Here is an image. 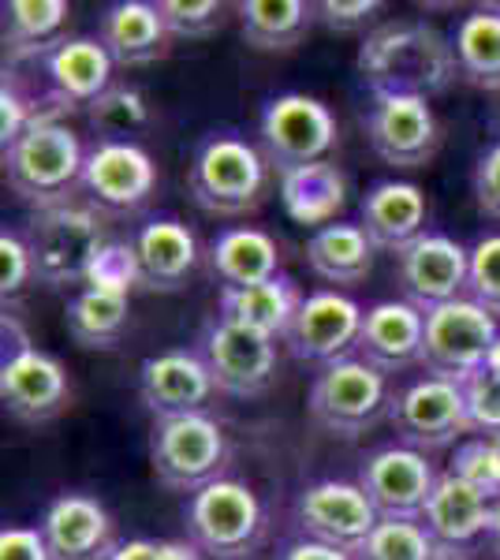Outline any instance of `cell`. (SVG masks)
Returning a JSON list of instances; mask_svg holds the SVG:
<instances>
[{
	"instance_id": "obj_20",
	"label": "cell",
	"mask_w": 500,
	"mask_h": 560,
	"mask_svg": "<svg viewBox=\"0 0 500 560\" xmlns=\"http://www.w3.org/2000/svg\"><path fill=\"white\" fill-rule=\"evenodd\" d=\"M38 527L53 560H108L120 546L113 516L90 493H60L45 509Z\"/></svg>"
},
{
	"instance_id": "obj_17",
	"label": "cell",
	"mask_w": 500,
	"mask_h": 560,
	"mask_svg": "<svg viewBox=\"0 0 500 560\" xmlns=\"http://www.w3.org/2000/svg\"><path fill=\"white\" fill-rule=\"evenodd\" d=\"M94 210L135 213L153 198L158 165L139 142H94L83 161V184Z\"/></svg>"
},
{
	"instance_id": "obj_14",
	"label": "cell",
	"mask_w": 500,
	"mask_h": 560,
	"mask_svg": "<svg viewBox=\"0 0 500 560\" xmlns=\"http://www.w3.org/2000/svg\"><path fill=\"white\" fill-rule=\"evenodd\" d=\"M362 124L370 150L393 168H426L441 147L438 113L426 97L377 94L370 97Z\"/></svg>"
},
{
	"instance_id": "obj_42",
	"label": "cell",
	"mask_w": 500,
	"mask_h": 560,
	"mask_svg": "<svg viewBox=\"0 0 500 560\" xmlns=\"http://www.w3.org/2000/svg\"><path fill=\"white\" fill-rule=\"evenodd\" d=\"M38 120H45L42 105H34V97L23 94L12 71H4V83H0V147L8 150L12 142H20L26 128Z\"/></svg>"
},
{
	"instance_id": "obj_43",
	"label": "cell",
	"mask_w": 500,
	"mask_h": 560,
	"mask_svg": "<svg viewBox=\"0 0 500 560\" xmlns=\"http://www.w3.org/2000/svg\"><path fill=\"white\" fill-rule=\"evenodd\" d=\"M38 280V269H34V255L26 247L23 232H0V292L4 300H20L26 288Z\"/></svg>"
},
{
	"instance_id": "obj_5",
	"label": "cell",
	"mask_w": 500,
	"mask_h": 560,
	"mask_svg": "<svg viewBox=\"0 0 500 560\" xmlns=\"http://www.w3.org/2000/svg\"><path fill=\"white\" fill-rule=\"evenodd\" d=\"M306 411H311L314 427H322L333 438H362L393 411L388 374H381L359 355H344L336 363L317 366L311 393H306Z\"/></svg>"
},
{
	"instance_id": "obj_4",
	"label": "cell",
	"mask_w": 500,
	"mask_h": 560,
	"mask_svg": "<svg viewBox=\"0 0 500 560\" xmlns=\"http://www.w3.org/2000/svg\"><path fill=\"white\" fill-rule=\"evenodd\" d=\"M23 236L34 255L38 284L45 288H83L108 243L102 213L86 202H60L49 210H34Z\"/></svg>"
},
{
	"instance_id": "obj_26",
	"label": "cell",
	"mask_w": 500,
	"mask_h": 560,
	"mask_svg": "<svg viewBox=\"0 0 500 560\" xmlns=\"http://www.w3.org/2000/svg\"><path fill=\"white\" fill-rule=\"evenodd\" d=\"M303 288L288 273L251 288H221L217 292V314L235 325H247L254 332H266L272 340H284L292 329L299 306H303Z\"/></svg>"
},
{
	"instance_id": "obj_47",
	"label": "cell",
	"mask_w": 500,
	"mask_h": 560,
	"mask_svg": "<svg viewBox=\"0 0 500 560\" xmlns=\"http://www.w3.org/2000/svg\"><path fill=\"white\" fill-rule=\"evenodd\" d=\"M272 560H354V557L344 553V549L322 546V541H311V538H288V541H280Z\"/></svg>"
},
{
	"instance_id": "obj_19",
	"label": "cell",
	"mask_w": 500,
	"mask_h": 560,
	"mask_svg": "<svg viewBox=\"0 0 500 560\" xmlns=\"http://www.w3.org/2000/svg\"><path fill=\"white\" fill-rule=\"evenodd\" d=\"M217 396L213 374L195 348H168L142 359L139 366V400L153 419L209 411Z\"/></svg>"
},
{
	"instance_id": "obj_7",
	"label": "cell",
	"mask_w": 500,
	"mask_h": 560,
	"mask_svg": "<svg viewBox=\"0 0 500 560\" xmlns=\"http://www.w3.org/2000/svg\"><path fill=\"white\" fill-rule=\"evenodd\" d=\"M224 459H229V438L209 411L153 419L150 467L165 490L198 493L202 486L221 478Z\"/></svg>"
},
{
	"instance_id": "obj_30",
	"label": "cell",
	"mask_w": 500,
	"mask_h": 560,
	"mask_svg": "<svg viewBox=\"0 0 500 560\" xmlns=\"http://www.w3.org/2000/svg\"><path fill=\"white\" fill-rule=\"evenodd\" d=\"M374 243L354 221H336L325 229L311 232L306 240V261H311L314 277L336 288H354L370 277L374 269Z\"/></svg>"
},
{
	"instance_id": "obj_10",
	"label": "cell",
	"mask_w": 500,
	"mask_h": 560,
	"mask_svg": "<svg viewBox=\"0 0 500 560\" xmlns=\"http://www.w3.org/2000/svg\"><path fill=\"white\" fill-rule=\"evenodd\" d=\"M195 351L206 359L217 393L224 396L251 400V396L266 393L277 377V340L221 318V314L202 325Z\"/></svg>"
},
{
	"instance_id": "obj_52",
	"label": "cell",
	"mask_w": 500,
	"mask_h": 560,
	"mask_svg": "<svg viewBox=\"0 0 500 560\" xmlns=\"http://www.w3.org/2000/svg\"><path fill=\"white\" fill-rule=\"evenodd\" d=\"M489 441H493V448H497V459H500V433H497V438H489Z\"/></svg>"
},
{
	"instance_id": "obj_6",
	"label": "cell",
	"mask_w": 500,
	"mask_h": 560,
	"mask_svg": "<svg viewBox=\"0 0 500 560\" xmlns=\"http://www.w3.org/2000/svg\"><path fill=\"white\" fill-rule=\"evenodd\" d=\"M184 523L187 538L213 560H247L266 538V509L258 493L229 475L190 493Z\"/></svg>"
},
{
	"instance_id": "obj_9",
	"label": "cell",
	"mask_w": 500,
	"mask_h": 560,
	"mask_svg": "<svg viewBox=\"0 0 500 560\" xmlns=\"http://www.w3.org/2000/svg\"><path fill=\"white\" fill-rule=\"evenodd\" d=\"M261 153L277 173H292L299 165L325 161L336 147V116L325 102L311 94H280L261 105L258 116Z\"/></svg>"
},
{
	"instance_id": "obj_48",
	"label": "cell",
	"mask_w": 500,
	"mask_h": 560,
	"mask_svg": "<svg viewBox=\"0 0 500 560\" xmlns=\"http://www.w3.org/2000/svg\"><path fill=\"white\" fill-rule=\"evenodd\" d=\"M161 557V541H150V538H131V541H120L116 553L108 560H158Z\"/></svg>"
},
{
	"instance_id": "obj_35",
	"label": "cell",
	"mask_w": 500,
	"mask_h": 560,
	"mask_svg": "<svg viewBox=\"0 0 500 560\" xmlns=\"http://www.w3.org/2000/svg\"><path fill=\"white\" fill-rule=\"evenodd\" d=\"M86 124L97 131V142H131L150 124V105L135 86L113 83L86 108Z\"/></svg>"
},
{
	"instance_id": "obj_3",
	"label": "cell",
	"mask_w": 500,
	"mask_h": 560,
	"mask_svg": "<svg viewBox=\"0 0 500 560\" xmlns=\"http://www.w3.org/2000/svg\"><path fill=\"white\" fill-rule=\"evenodd\" d=\"M269 184V161L247 139L229 131L206 135L187 168V187L198 210L240 217L261 206Z\"/></svg>"
},
{
	"instance_id": "obj_15",
	"label": "cell",
	"mask_w": 500,
	"mask_h": 560,
	"mask_svg": "<svg viewBox=\"0 0 500 560\" xmlns=\"http://www.w3.org/2000/svg\"><path fill=\"white\" fill-rule=\"evenodd\" d=\"M396 280L404 288V300L426 314L467 292L470 250L444 232H422L396 250Z\"/></svg>"
},
{
	"instance_id": "obj_33",
	"label": "cell",
	"mask_w": 500,
	"mask_h": 560,
	"mask_svg": "<svg viewBox=\"0 0 500 560\" xmlns=\"http://www.w3.org/2000/svg\"><path fill=\"white\" fill-rule=\"evenodd\" d=\"M63 322H68V332L79 348L113 351L127 332V322H131V295L79 288V295H71L68 300Z\"/></svg>"
},
{
	"instance_id": "obj_18",
	"label": "cell",
	"mask_w": 500,
	"mask_h": 560,
	"mask_svg": "<svg viewBox=\"0 0 500 560\" xmlns=\"http://www.w3.org/2000/svg\"><path fill=\"white\" fill-rule=\"evenodd\" d=\"M362 318H367V311L351 295L336 292V288H322V292H311L303 300L292 329L284 332L280 345H288V351L303 363H336V359L351 355L354 345H359Z\"/></svg>"
},
{
	"instance_id": "obj_28",
	"label": "cell",
	"mask_w": 500,
	"mask_h": 560,
	"mask_svg": "<svg viewBox=\"0 0 500 560\" xmlns=\"http://www.w3.org/2000/svg\"><path fill=\"white\" fill-rule=\"evenodd\" d=\"M489 512H493L489 497H481L467 482H460L452 471H444L422 509V527L438 538V546L463 549L475 546L478 538H486Z\"/></svg>"
},
{
	"instance_id": "obj_45",
	"label": "cell",
	"mask_w": 500,
	"mask_h": 560,
	"mask_svg": "<svg viewBox=\"0 0 500 560\" xmlns=\"http://www.w3.org/2000/svg\"><path fill=\"white\" fill-rule=\"evenodd\" d=\"M470 195H475L478 213L500 221V139L478 153L475 173H470Z\"/></svg>"
},
{
	"instance_id": "obj_38",
	"label": "cell",
	"mask_w": 500,
	"mask_h": 560,
	"mask_svg": "<svg viewBox=\"0 0 500 560\" xmlns=\"http://www.w3.org/2000/svg\"><path fill=\"white\" fill-rule=\"evenodd\" d=\"M94 292H113V295H131L135 288H142V269L139 258H135L131 243H105V250L97 255L94 269H90L86 284Z\"/></svg>"
},
{
	"instance_id": "obj_41",
	"label": "cell",
	"mask_w": 500,
	"mask_h": 560,
	"mask_svg": "<svg viewBox=\"0 0 500 560\" xmlns=\"http://www.w3.org/2000/svg\"><path fill=\"white\" fill-rule=\"evenodd\" d=\"M467 295L500 318V232H493V236H481L475 247H470Z\"/></svg>"
},
{
	"instance_id": "obj_8",
	"label": "cell",
	"mask_w": 500,
	"mask_h": 560,
	"mask_svg": "<svg viewBox=\"0 0 500 560\" xmlns=\"http://www.w3.org/2000/svg\"><path fill=\"white\" fill-rule=\"evenodd\" d=\"M497 337H500L497 314H489L470 295L433 306V311H426V337H422L426 374L460 385L478 366H486Z\"/></svg>"
},
{
	"instance_id": "obj_13",
	"label": "cell",
	"mask_w": 500,
	"mask_h": 560,
	"mask_svg": "<svg viewBox=\"0 0 500 560\" xmlns=\"http://www.w3.org/2000/svg\"><path fill=\"white\" fill-rule=\"evenodd\" d=\"M292 523L299 538H311L322 541V546L344 549V553H354L370 538V530L381 523V516L374 504H370V497L362 493L359 482L322 478V482H311L295 493Z\"/></svg>"
},
{
	"instance_id": "obj_22",
	"label": "cell",
	"mask_w": 500,
	"mask_h": 560,
	"mask_svg": "<svg viewBox=\"0 0 500 560\" xmlns=\"http://www.w3.org/2000/svg\"><path fill=\"white\" fill-rule=\"evenodd\" d=\"M426 314L407 300L374 303L362 318L354 355L377 366L381 374H404L407 366H422Z\"/></svg>"
},
{
	"instance_id": "obj_21",
	"label": "cell",
	"mask_w": 500,
	"mask_h": 560,
	"mask_svg": "<svg viewBox=\"0 0 500 560\" xmlns=\"http://www.w3.org/2000/svg\"><path fill=\"white\" fill-rule=\"evenodd\" d=\"M113 57L97 38H63L45 57V102L57 116L86 108L113 86Z\"/></svg>"
},
{
	"instance_id": "obj_51",
	"label": "cell",
	"mask_w": 500,
	"mask_h": 560,
	"mask_svg": "<svg viewBox=\"0 0 500 560\" xmlns=\"http://www.w3.org/2000/svg\"><path fill=\"white\" fill-rule=\"evenodd\" d=\"M486 366H489V370H493V374H500V337H497V345H493V351H489Z\"/></svg>"
},
{
	"instance_id": "obj_44",
	"label": "cell",
	"mask_w": 500,
	"mask_h": 560,
	"mask_svg": "<svg viewBox=\"0 0 500 560\" xmlns=\"http://www.w3.org/2000/svg\"><path fill=\"white\" fill-rule=\"evenodd\" d=\"M385 12L381 0H322L314 4V15L322 26H329L336 34H354L362 26H370L377 15Z\"/></svg>"
},
{
	"instance_id": "obj_2",
	"label": "cell",
	"mask_w": 500,
	"mask_h": 560,
	"mask_svg": "<svg viewBox=\"0 0 500 560\" xmlns=\"http://www.w3.org/2000/svg\"><path fill=\"white\" fill-rule=\"evenodd\" d=\"M83 161L86 150L79 135L63 120L45 116L4 150V179L26 206L49 210L60 202H75V187L83 184Z\"/></svg>"
},
{
	"instance_id": "obj_29",
	"label": "cell",
	"mask_w": 500,
	"mask_h": 560,
	"mask_svg": "<svg viewBox=\"0 0 500 560\" xmlns=\"http://www.w3.org/2000/svg\"><path fill=\"white\" fill-rule=\"evenodd\" d=\"M209 269L221 288H251L280 277V247L261 229H224L209 243Z\"/></svg>"
},
{
	"instance_id": "obj_16",
	"label": "cell",
	"mask_w": 500,
	"mask_h": 560,
	"mask_svg": "<svg viewBox=\"0 0 500 560\" xmlns=\"http://www.w3.org/2000/svg\"><path fill=\"white\" fill-rule=\"evenodd\" d=\"M438 478L441 475L433 471L426 453L411 445H388L362 459L354 482L362 486L381 520H422Z\"/></svg>"
},
{
	"instance_id": "obj_34",
	"label": "cell",
	"mask_w": 500,
	"mask_h": 560,
	"mask_svg": "<svg viewBox=\"0 0 500 560\" xmlns=\"http://www.w3.org/2000/svg\"><path fill=\"white\" fill-rule=\"evenodd\" d=\"M460 75L470 86L500 94V12L497 8H475L456 23L452 34Z\"/></svg>"
},
{
	"instance_id": "obj_39",
	"label": "cell",
	"mask_w": 500,
	"mask_h": 560,
	"mask_svg": "<svg viewBox=\"0 0 500 560\" xmlns=\"http://www.w3.org/2000/svg\"><path fill=\"white\" fill-rule=\"evenodd\" d=\"M172 38H209L224 26V4L217 0H158Z\"/></svg>"
},
{
	"instance_id": "obj_49",
	"label": "cell",
	"mask_w": 500,
	"mask_h": 560,
	"mask_svg": "<svg viewBox=\"0 0 500 560\" xmlns=\"http://www.w3.org/2000/svg\"><path fill=\"white\" fill-rule=\"evenodd\" d=\"M206 553L195 546L190 538L184 541H161V557L158 560H202Z\"/></svg>"
},
{
	"instance_id": "obj_1",
	"label": "cell",
	"mask_w": 500,
	"mask_h": 560,
	"mask_svg": "<svg viewBox=\"0 0 500 560\" xmlns=\"http://www.w3.org/2000/svg\"><path fill=\"white\" fill-rule=\"evenodd\" d=\"M359 79L370 97L407 94V97H438L460 75L452 38H444L426 20H388L367 34L359 49Z\"/></svg>"
},
{
	"instance_id": "obj_12",
	"label": "cell",
	"mask_w": 500,
	"mask_h": 560,
	"mask_svg": "<svg viewBox=\"0 0 500 560\" xmlns=\"http://www.w3.org/2000/svg\"><path fill=\"white\" fill-rule=\"evenodd\" d=\"M0 404H4V415H12L23 427H45V422L60 419L71 404L68 366L57 355L34 348L31 340L20 337L12 351H4Z\"/></svg>"
},
{
	"instance_id": "obj_36",
	"label": "cell",
	"mask_w": 500,
	"mask_h": 560,
	"mask_svg": "<svg viewBox=\"0 0 500 560\" xmlns=\"http://www.w3.org/2000/svg\"><path fill=\"white\" fill-rule=\"evenodd\" d=\"M441 546L422 520H381L370 538L354 549V560H438Z\"/></svg>"
},
{
	"instance_id": "obj_11",
	"label": "cell",
	"mask_w": 500,
	"mask_h": 560,
	"mask_svg": "<svg viewBox=\"0 0 500 560\" xmlns=\"http://www.w3.org/2000/svg\"><path fill=\"white\" fill-rule=\"evenodd\" d=\"M388 422H393L399 445H411L418 453H441V448L456 445L460 438L475 433L463 388L433 374L399 388L393 396Z\"/></svg>"
},
{
	"instance_id": "obj_40",
	"label": "cell",
	"mask_w": 500,
	"mask_h": 560,
	"mask_svg": "<svg viewBox=\"0 0 500 560\" xmlns=\"http://www.w3.org/2000/svg\"><path fill=\"white\" fill-rule=\"evenodd\" d=\"M463 400H467L470 427L481 438H497L500 433V374H493L489 366H478L470 377L460 382Z\"/></svg>"
},
{
	"instance_id": "obj_50",
	"label": "cell",
	"mask_w": 500,
	"mask_h": 560,
	"mask_svg": "<svg viewBox=\"0 0 500 560\" xmlns=\"http://www.w3.org/2000/svg\"><path fill=\"white\" fill-rule=\"evenodd\" d=\"M486 541H489V553H493V557L500 560V501H493V512H489Z\"/></svg>"
},
{
	"instance_id": "obj_23",
	"label": "cell",
	"mask_w": 500,
	"mask_h": 560,
	"mask_svg": "<svg viewBox=\"0 0 500 560\" xmlns=\"http://www.w3.org/2000/svg\"><path fill=\"white\" fill-rule=\"evenodd\" d=\"M147 292H179L198 266V240L176 217H153L131 240Z\"/></svg>"
},
{
	"instance_id": "obj_37",
	"label": "cell",
	"mask_w": 500,
	"mask_h": 560,
	"mask_svg": "<svg viewBox=\"0 0 500 560\" xmlns=\"http://www.w3.org/2000/svg\"><path fill=\"white\" fill-rule=\"evenodd\" d=\"M452 475L460 482H467L470 490H478L489 501H500V459L497 448L489 438H467L456 445V456H452Z\"/></svg>"
},
{
	"instance_id": "obj_31",
	"label": "cell",
	"mask_w": 500,
	"mask_h": 560,
	"mask_svg": "<svg viewBox=\"0 0 500 560\" xmlns=\"http://www.w3.org/2000/svg\"><path fill=\"white\" fill-rule=\"evenodd\" d=\"M71 4L68 0H12L4 4V49L12 60L49 57L63 42Z\"/></svg>"
},
{
	"instance_id": "obj_32",
	"label": "cell",
	"mask_w": 500,
	"mask_h": 560,
	"mask_svg": "<svg viewBox=\"0 0 500 560\" xmlns=\"http://www.w3.org/2000/svg\"><path fill=\"white\" fill-rule=\"evenodd\" d=\"M235 12L243 23V42L261 52L295 49L311 23H317L314 4H303V0H243L235 4Z\"/></svg>"
},
{
	"instance_id": "obj_24",
	"label": "cell",
	"mask_w": 500,
	"mask_h": 560,
	"mask_svg": "<svg viewBox=\"0 0 500 560\" xmlns=\"http://www.w3.org/2000/svg\"><path fill=\"white\" fill-rule=\"evenodd\" d=\"M97 42L120 68H142L153 65L158 57L168 52V26L161 20L158 4L150 0H116L105 8L102 23H97Z\"/></svg>"
},
{
	"instance_id": "obj_46",
	"label": "cell",
	"mask_w": 500,
	"mask_h": 560,
	"mask_svg": "<svg viewBox=\"0 0 500 560\" xmlns=\"http://www.w3.org/2000/svg\"><path fill=\"white\" fill-rule=\"evenodd\" d=\"M0 560H53L42 527H4L0 530Z\"/></svg>"
},
{
	"instance_id": "obj_27",
	"label": "cell",
	"mask_w": 500,
	"mask_h": 560,
	"mask_svg": "<svg viewBox=\"0 0 500 560\" xmlns=\"http://www.w3.org/2000/svg\"><path fill=\"white\" fill-rule=\"evenodd\" d=\"M280 206L303 229H325L348 206V176L336 161H314L292 173H280Z\"/></svg>"
},
{
	"instance_id": "obj_25",
	"label": "cell",
	"mask_w": 500,
	"mask_h": 560,
	"mask_svg": "<svg viewBox=\"0 0 500 560\" xmlns=\"http://www.w3.org/2000/svg\"><path fill=\"white\" fill-rule=\"evenodd\" d=\"M359 224L377 250L407 247L426 232V195L407 179H381L359 202Z\"/></svg>"
}]
</instances>
